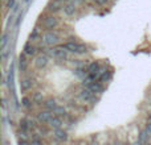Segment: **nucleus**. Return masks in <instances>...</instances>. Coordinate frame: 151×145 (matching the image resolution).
I'll return each instance as SVG.
<instances>
[{"mask_svg":"<svg viewBox=\"0 0 151 145\" xmlns=\"http://www.w3.org/2000/svg\"><path fill=\"white\" fill-rule=\"evenodd\" d=\"M149 133H147V131H145V132H142L141 133V139H139V141H138V143H147V141H149V139H147V137H149Z\"/></svg>","mask_w":151,"mask_h":145,"instance_id":"obj_22","label":"nucleus"},{"mask_svg":"<svg viewBox=\"0 0 151 145\" xmlns=\"http://www.w3.org/2000/svg\"><path fill=\"white\" fill-rule=\"evenodd\" d=\"M52 116H55V112L50 111V109H45V111H41L37 114V120L40 123H48Z\"/></svg>","mask_w":151,"mask_h":145,"instance_id":"obj_5","label":"nucleus"},{"mask_svg":"<svg viewBox=\"0 0 151 145\" xmlns=\"http://www.w3.org/2000/svg\"><path fill=\"white\" fill-rule=\"evenodd\" d=\"M40 40H41L42 45H49V46H52V45H56L60 42V36H58L57 31H49L42 34V36L40 37Z\"/></svg>","mask_w":151,"mask_h":145,"instance_id":"obj_2","label":"nucleus"},{"mask_svg":"<svg viewBox=\"0 0 151 145\" xmlns=\"http://www.w3.org/2000/svg\"><path fill=\"white\" fill-rule=\"evenodd\" d=\"M80 1H88V0H80Z\"/></svg>","mask_w":151,"mask_h":145,"instance_id":"obj_28","label":"nucleus"},{"mask_svg":"<svg viewBox=\"0 0 151 145\" xmlns=\"http://www.w3.org/2000/svg\"><path fill=\"white\" fill-rule=\"evenodd\" d=\"M94 3H97L98 5H104L107 3V0H94Z\"/></svg>","mask_w":151,"mask_h":145,"instance_id":"obj_24","label":"nucleus"},{"mask_svg":"<svg viewBox=\"0 0 151 145\" xmlns=\"http://www.w3.org/2000/svg\"><path fill=\"white\" fill-rule=\"evenodd\" d=\"M53 137H55L57 141H65L66 139H68V135H66V132H65L64 129L58 128V129H55V133H53Z\"/></svg>","mask_w":151,"mask_h":145,"instance_id":"obj_9","label":"nucleus"},{"mask_svg":"<svg viewBox=\"0 0 151 145\" xmlns=\"http://www.w3.org/2000/svg\"><path fill=\"white\" fill-rule=\"evenodd\" d=\"M57 1H60V3H63V1H68V0H57Z\"/></svg>","mask_w":151,"mask_h":145,"instance_id":"obj_27","label":"nucleus"},{"mask_svg":"<svg viewBox=\"0 0 151 145\" xmlns=\"http://www.w3.org/2000/svg\"><path fill=\"white\" fill-rule=\"evenodd\" d=\"M53 112H55V115H57V116H60V117H66L68 116V111H66L65 107L57 106V108H56Z\"/></svg>","mask_w":151,"mask_h":145,"instance_id":"obj_14","label":"nucleus"},{"mask_svg":"<svg viewBox=\"0 0 151 145\" xmlns=\"http://www.w3.org/2000/svg\"><path fill=\"white\" fill-rule=\"evenodd\" d=\"M89 72H98L99 71V63L98 62H91L88 68Z\"/></svg>","mask_w":151,"mask_h":145,"instance_id":"obj_19","label":"nucleus"},{"mask_svg":"<svg viewBox=\"0 0 151 145\" xmlns=\"http://www.w3.org/2000/svg\"><path fill=\"white\" fill-rule=\"evenodd\" d=\"M32 102H33V100H32V98H29V96H24L23 100H21V104H23L24 107H29Z\"/></svg>","mask_w":151,"mask_h":145,"instance_id":"obj_21","label":"nucleus"},{"mask_svg":"<svg viewBox=\"0 0 151 145\" xmlns=\"http://www.w3.org/2000/svg\"><path fill=\"white\" fill-rule=\"evenodd\" d=\"M58 24H60V21L55 16H48V17H45L42 20V26L45 29H56L58 26Z\"/></svg>","mask_w":151,"mask_h":145,"instance_id":"obj_4","label":"nucleus"},{"mask_svg":"<svg viewBox=\"0 0 151 145\" xmlns=\"http://www.w3.org/2000/svg\"><path fill=\"white\" fill-rule=\"evenodd\" d=\"M31 98H32V100H33V103H37V104H39V103H44V102H42V100H44L42 92H33Z\"/></svg>","mask_w":151,"mask_h":145,"instance_id":"obj_16","label":"nucleus"},{"mask_svg":"<svg viewBox=\"0 0 151 145\" xmlns=\"http://www.w3.org/2000/svg\"><path fill=\"white\" fill-rule=\"evenodd\" d=\"M37 37H40V31H39V28H35L33 32L31 33V36H29V40H31V41H33V40H36Z\"/></svg>","mask_w":151,"mask_h":145,"instance_id":"obj_20","label":"nucleus"},{"mask_svg":"<svg viewBox=\"0 0 151 145\" xmlns=\"http://www.w3.org/2000/svg\"><path fill=\"white\" fill-rule=\"evenodd\" d=\"M74 72H76V75H77V77L82 78V79H85V78L88 77V74H89V71H88V70H85V69H83V66H82V68L76 69Z\"/></svg>","mask_w":151,"mask_h":145,"instance_id":"obj_17","label":"nucleus"},{"mask_svg":"<svg viewBox=\"0 0 151 145\" xmlns=\"http://www.w3.org/2000/svg\"><path fill=\"white\" fill-rule=\"evenodd\" d=\"M20 87H21V91H28L32 88V80L29 79H24L20 82Z\"/></svg>","mask_w":151,"mask_h":145,"instance_id":"obj_15","label":"nucleus"},{"mask_svg":"<svg viewBox=\"0 0 151 145\" xmlns=\"http://www.w3.org/2000/svg\"><path fill=\"white\" fill-rule=\"evenodd\" d=\"M63 11H64V13H65L66 16H73L74 13H76V5H74V3H68L66 5H64Z\"/></svg>","mask_w":151,"mask_h":145,"instance_id":"obj_10","label":"nucleus"},{"mask_svg":"<svg viewBox=\"0 0 151 145\" xmlns=\"http://www.w3.org/2000/svg\"><path fill=\"white\" fill-rule=\"evenodd\" d=\"M60 46L66 49L68 52L76 53V54H82V53L88 52V46H86L85 44H78V42H74V41H69V42H66V44H61Z\"/></svg>","mask_w":151,"mask_h":145,"instance_id":"obj_1","label":"nucleus"},{"mask_svg":"<svg viewBox=\"0 0 151 145\" xmlns=\"http://www.w3.org/2000/svg\"><path fill=\"white\" fill-rule=\"evenodd\" d=\"M32 144H41L42 143V140L41 139H37V137H32Z\"/></svg>","mask_w":151,"mask_h":145,"instance_id":"obj_23","label":"nucleus"},{"mask_svg":"<svg viewBox=\"0 0 151 145\" xmlns=\"http://www.w3.org/2000/svg\"><path fill=\"white\" fill-rule=\"evenodd\" d=\"M25 53H24V54H21L20 55V58H19V61H20V70L21 71H24L27 69V65H28V61L25 60Z\"/></svg>","mask_w":151,"mask_h":145,"instance_id":"obj_18","label":"nucleus"},{"mask_svg":"<svg viewBox=\"0 0 151 145\" xmlns=\"http://www.w3.org/2000/svg\"><path fill=\"white\" fill-rule=\"evenodd\" d=\"M83 87H89L91 91H94V92L97 94H101L102 91H104V86H102V83L99 82V80H93V82H89L86 86H83Z\"/></svg>","mask_w":151,"mask_h":145,"instance_id":"obj_6","label":"nucleus"},{"mask_svg":"<svg viewBox=\"0 0 151 145\" xmlns=\"http://www.w3.org/2000/svg\"><path fill=\"white\" fill-rule=\"evenodd\" d=\"M35 65L39 69H42L48 65V55L47 54H40L39 57L35 60Z\"/></svg>","mask_w":151,"mask_h":145,"instance_id":"obj_8","label":"nucleus"},{"mask_svg":"<svg viewBox=\"0 0 151 145\" xmlns=\"http://www.w3.org/2000/svg\"><path fill=\"white\" fill-rule=\"evenodd\" d=\"M146 131H147V133H149V135H151V120H149V124H147Z\"/></svg>","mask_w":151,"mask_h":145,"instance_id":"obj_25","label":"nucleus"},{"mask_svg":"<svg viewBox=\"0 0 151 145\" xmlns=\"http://www.w3.org/2000/svg\"><path fill=\"white\" fill-rule=\"evenodd\" d=\"M48 125L49 128H53V129H58V128L63 127V122H61V117L55 115V116L50 117V120L48 122Z\"/></svg>","mask_w":151,"mask_h":145,"instance_id":"obj_7","label":"nucleus"},{"mask_svg":"<svg viewBox=\"0 0 151 145\" xmlns=\"http://www.w3.org/2000/svg\"><path fill=\"white\" fill-rule=\"evenodd\" d=\"M44 108L45 109H50V111H55L57 108V102L56 99H48L44 102Z\"/></svg>","mask_w":151,"mask_h":145,"instance_id":"obj_11","label":"nucleus"},{"mask_svg":"<svg viewBox=\"0 0 151 145\" xmlns=\"http://www.w3.org/2000/svg\"><path fill=\"white\" fill-rule=\"evenodd\" d=\"M61 5H60V1H57V0H55V3H52V4H49V7H48V11L52 13H56V12H60L61 11Z\"/></svg>","mask_w":151,"mask_h":145,"instance_id":"obj_13","label":"nucleus"},{"mask_svg":"<svg viewBox=\"0 0 151 145\" xmlns=\"http://www.w3.org/2000/svg\"><path fill=\"white\" fill-rule=\"evenodd\" d=\"M36 52H37L36 46L31 45V42H28V44L24 46V53H25L27 55H33V54H36Z\"/></svg>","mask_w":151,"mask_h":145,"instance_id":"obj_12","label":"nucleus"},{"mask_svg":"<svg viewBox=\"0 0 151 145\" xmlns=\"http://www.w3.org/2000/svg\"><path fill=\"white\" fill-rule=\"evenodd\" d=\"M66 52H68V50L64 49V48H61V46L52 48V49H49V53H48V55H50V57H55V58H57V60H66V58H68V54H66Z\"/></svg>","mask_w":151,"mask_h":145,"instance_id":"obj_3","label":"nucleus"},{"mask_svg":"<svg viewBox=\"0 0 151 145\" xmlns=\"http://www.w3.org/2000/svg\"><path fill=\"white\" fill-rule=\"evenodd\" d=\"M13 3H15V1H13V0H8V7H12V5H13Z\"/></svg>","mask_w":151,"mask_h":145,"instance_id":"obj_26","label":"nucleus"}]
</instances>
